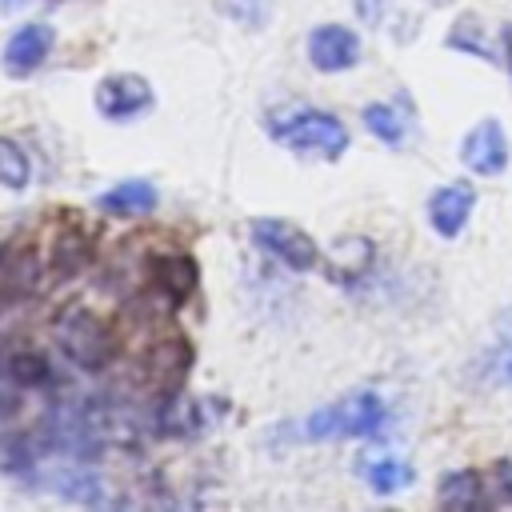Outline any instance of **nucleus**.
Wrapping results in <instances>:
<instances>
[{
  "label": "nucleus",
  "mask_w": 512,
  "mask_h": 512,
  "mask_svg": "<svg viewBox=\"0 0 512 512\" xmlns=\"http://www.w3.org/2000/svg\"><path fill=\"white\" fill-rule=\"evenodd\" d=\"M484 24H480V16H460L456 20V28H452V36H448V48H456V52H472V56H484V60H496V52L484 44Z\"/></svg>",
  "instance_id": "obj_18"
},
{
  "label": "nucleus",
  "mask_w": 512,
  "mask_h": 512,
  "mask_svg": "<svg viewBox=\"0 0 512 512\" xmlns=\"http://www.w3.org/2000/svg\"><path fill=\"white\" fill-rule=\"evenodd\" d=\"M32 464H36V444H32V436H24V432H4V436H0V472L24 476Z\"/></svg>",
  "instance_id": "obj_17"
},
{
  "label": "nucleus",
  "mask_w": 512,
  "mask_h": 512,
  "mask_svg": "<svg viewBox=\"0 0 512 512\" xmlns=\"http://www.w3.org/2000/svg\"><path fill=\"white\" fill-rule=\"evenodd\" d=\"M432 4H448V0H432Z\"/></svg>",
  "instance_id": "obj_24"
},
{
  "label": "nucleus",
  "mask_w": 512,
  "mask_h": 512,
  "mask_svg": "<svg viewBox=\"0 0 512 512\" xmlns=\"http://www.w3.org/2000/svg\"><path fill=\"white\" fill-rule=\"evenodd\" d=\"M184 368H188V344L172 340V344L156 348V356H152V376L156 380H168V388H172V384H180Z\"/></svg>",
  "instance_id": "obj_19"
},
{
  "label": "nucleus",
  "mask_w": 512,
  "mask_h": 512,
  "mask_svg": "<svg viewBox=\"0 0 512 512\" xmlns=\"http://www.w3.org/2000/svg\"><path fill=\"white\" fill-rule=\"evenodd\" d=\"M264 124H268V136L276 144H284L288 152H296V156L340 160L348 152V128L332 112L288 104V108H272Z\"/></svg>",
  "instance_id": "obj_1"
},
{
  "label": "nucleus",
  "mask_w": 512,
  "mask_h": 512,
  "mask_svg": "<svg viewBox=\"0 0 512 512\" xmlns=\"http://www.w3.org/2000/svg\"><path fill=\"white\" fill-rule=\"evenodd\" d=\"M48 488L60 492V496H68V500H84V504H104V500H108L100 476H92V472H84V468H72V464L48 472Z\"/></svg>",
  "instance_id": "obj_15"
},
{
  "label": "nucleus",
  "mask_w": 512,
  "mask_h": 512,
  "mask_svg": "<svg viewBox=\"0 0 512 512\" xmlns=\"http://www.w3.org/2000/svg\"><path fill=\"white\" fill-rule=\"evenodd\" d=\"M48 52H52V28L48 24H24L12 32L8 48H4V72L8 76H32Z\"/></svg>",
  "instance_id": "obj_9"
},
{
  "label": "nucleus",
  "mask_w": 512,
  "mask_h": 512,
  "mask_svg": "<svg viewBox=\"0 0 512 512\" xmlns=\"http://www.w3.org/2000/svg\"><path fill=\"white\" fill-rule=\"evenodd\" d=\"M0 184L20 192L28 184V160L12 140H0Z\"/></svg>",
  "instance_id": "obj_22"
},
{
  "label": "nucleus",
  "mask_w": 512,
  "mask_h": 512,
  "mask_svg": "<svg viewBox=\"0 0 512 512\" xmlns=\"http://www.w3.org/2000/svg\"><path fill=\"white\" fill-rule=\"evenodd\" d=\"M8 4H12V0H8Z\"/></svg>",
  "instance_id": "obj_25"
},
{
  "label": "nucleus",
  "mask_w": 512,
  "mask_h": 512,
  "mask_svg": "<svg viewBox=\"0 0 512 512\" xmlns=\"http://www.w3.org/2000/svg\"><path fill=\"white\" fill-rule=\"evenodd\" d=\"M500 56H504V68H508V76H512V24L500 28Z\"/></svg>",
  "instance_id": "obj_23"
},
{
  "label": "nucleus",
  "mask_w": 512,
  "mask_h": 512,
  "mask_svg": "<svg viewBox=\"0 0 512 512\" xmlns=\"http://www.w3.org/2000/svg\"><path fill=\"white\" fill-rule=\"evenodd\" d=\"M484 380H496V384H512V324L500 332V340L488 348L484 356Z\"/></svg>",
  "instance_id": "obj_20"
},
{
  "label": "nucleus",
  "mask_w": 512,
  "mask_h": 512,
  "mask_svg": "<svg viewBox=\"0 0 512 512\" xmlns=\"http://www.w3.org/2000/svg\"><path fill=\"white\" fill-rule=\"evenodd\" d=\"M364 124L376 140H384L388 148H400L408 140V128H412V116L400 108V104H368L364 108Z\"/></svg>",
  "instance_id": "obj_14"
},
{
  "label": "nucleus",
  "mask_w": 512,
  "mask_h": 512,
  "mask_svg": "<svg viewBox=\"0 0 512 512\" xmlns=\"http://www.w3.org/2000/svg\"><path fill=\"white\" fill-rule=\"evenodd\" d=\"M56 340H60V348H64V356H68L72 364L92 368V372L104 368V364L112 360V352H116L112 328H108L96 312H88V308L64 312L60 324H56Z\"/></svg>",
  "instance_id": "obj_3"
},
{
  "label": "nucleus",
  "mask_w": 512,
  "mask_h": 512,
  "mask_svg": "<svg viewBox=\"0 0 512 512\" xmlns=\"http://www.w3.org/2000/svg\"><path fill=\"white\" fill-rule=\"evenodd\" d=\"M100 208L108 216H144L156 208V188L148 180H124L100 196Z\"/></svg>",
  "instance_id": "obj_13"
},
{
  "label": "nucleus",
  "mask_w": 512,
  "mask_h": 512,
  "mask_svg": "<svg viewBox=\"0 0 512 512\" xmlns=\"http://www.w3.org/2000/svg\"><path fill=\"white\" fill-rule=\"evenodd\" d=\"M148 104H152V88H148V80L136 76V72L108 76V80H100V88H96V108H100V116H108V120H132V116H140Z\"/></svg>",
  "instance_id": "obj_6"
},
{
  "label": "nucleus",
  "mask_w": 512,
  "mask_h": 512,
  "mask_svg": "<svg viewBox=\"0 0 512 512\" xmlns=\"http://www.w3.org/2000/svg\"><path fill=\"white\" fill-rule=\"evenodd\" d=\"M472 208H476V188H472V184H464V180L444 184V188H436L432 200H428V224H432L436 236L452 240V236L464 232Z\"/></svg>",
  "instance_id": "obj_8"
},
{
  "label": "nucleus",
  "mask_w": 512,
  "mask_h": 512,
  "mask_svg": "<svg viewBox=\"0 0 512 512\" xmlns=\"http://www.w3.org/2000/svg\"><path fill=\"white\" fill-rule=\"evenodd\" d=\"M4 372L20 384V388H32V384H48L52 380V368H48V360L40 356V352H28V348H20V352H8V360H4Z\"/></svg>",
  "instance_id": "obj_16"
},
{
  "label": "nucleus",
  "mask_w": 512,
  "mask_h": 512,
  "mask_svg": "<svg viewBox=\"0 0 512 512\" xmlns=\"http://www.w3.org/2000/svg\"><path fill=\"white\" fill-rule=\"evenodd\" d=\"M220 12L240 28H264L272 20V0H220Z\"/></svg>",
  "instance_id": "obj_21"
},
{
  "label": "nucleus",
  "mask_w": 512,
  "mask_h": 512,
  "mask_svg": "<svg viewBox=\"0 0 512 512\" xmlns=\"http://www.w3.org/2000/svg\"><path fill=\"white\" fill-rule=\"evenodd\" d=\"M148 284H152L168 304H180V300H188L192 288H196V264H192L184 252L152 256V264H148Z\"/></svg>",
  "instance_id": "obj_10"
},
{
  "label": "nucleus",
  "mask_w": 512,
  "mask_h": 512,
  "mask_svg": "<svg viewBox=\"0 0 512 512\" xmlns=\"http://www.w3.org/2000/svg\"><path fill=\"white\" fill-rule=\"evenodd\" d=\"M356 468H360L364 484H368L376 496H392V492H400V488H408V484L416 480L412 464L400 460V456H392V452H364Z\"/></svg>",
  "instance_id": "obj_12"
},
{
  "label": "nucleus",
  "mask_w": 512,
  "mask_h": 512,
  "mask_svg": "<svg viewBox=\"0 0 512 512\" xmlns=\"http://www.w3.org/2000/svg\"><path fill=\"white\" fill-rule=\"evenodd\" d=\"M508 156H512V148H508V136H504L500 120H480L460 140V160L476 176H500L508 168Z\"/></svg>",
  "instance_id": "obj_5"
},
{
  "label": "nucleus",
  "mask_w": 512,
  "mask_h": 512,
  "mask_svg": "<svg viewBox=\"0 0 512 512\" xmlns=\"http://www.w3.org/2000/svg\"><path fill=\"white\" fill-rule=\"evenodd\" d=\"M252 240H256L268 256H276L280 264H288V268H296V272H308V268L320 264L316 240H312L300 224H292V220L260 216V220H252Z\"/></svg>",
  "instance_id": "obj_4"
},
{
  "label": "nucleus",
  "mask_w": 512,
  "mask_h": 512,
  "mask_svg": "<svg viewBox=\"0 0 512 512\" xmlns=\"http://www.w3.org/2000/svg\"><path fill=\"white\" fill-rule=\"evenodd\" d=\"M388 424V408L376 392H352V396H340L336 404L320 408L308 416L304 432L312 440H360V436H380Z\"/></svg>",
  "instance_id": "obj_2"
},
{
  "label": "nucleus",
  "mask_w": 512,
  "mask_h": 512,
  "mask_svg": "<svg viewBox=\"0 0 512 512\" xmlns=\"http://www.w3.org/2000/svg\"><path fill=\"white\" fill-rule=\"evenodd\" d=\"M44 260H48L52 276H76V272L92 260V244H88L84 228H80V224H72V220H68V224H60V228L52 232V240H48Z\"/></svg>",
  "instance_id": "obj_11"
},
{
  "label": "nucleus",
  "mask_w": 512,
  "mask_h": 512,
  "mask_svg": "<svg viewBox=\"0 0 512 512\" xmlns=\"http://www.w3.org/2000/svg\"><path fill=\"white\" fill-rule=\"evenodd\" d=\"M308 60L316 72H344L360 60V40L344 24H320L308 36Z\"/></svg>",
  "instance_id": "obj_7"
}]
</instances>
